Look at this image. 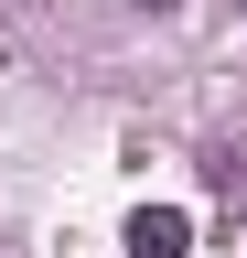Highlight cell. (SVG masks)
Returning a JSON list of instances; mask_svg holds the SVG:
<instances>
[{"instance_id":"obj_1","label":"cell","mask_w":247,"mask_h":258,"mask_svg":"<svg viewBox=\"0 0 247 258\" xmlns=\"http://www.w3.org/2000/svg\"><path fill=\"white\" fill-rule=\"evenodd\" d=\"M118 247L129 258H194V215L183 205H140L129 226H118Z\"/></svg>"},{"instance_id":"obj_2","label":"cell","mask_w":247,"mask_h":258,"mask_svg":"<svg viewBox=\"0 0 247 258\" xmlns=\"http://www.w3.org/2000/svg\"><path fill=\"white\" fill-rule=\"evenodd\" d=\"M140 11H172V0H140Z\"/></svg>"},{"instance_id":"obj_3","label":"cell","mask_w":247,"mask_h":258,"mask_svg":"<svg viewBox=\"0 0 247 258\" xmlns=\"http://www.w3.org/2000/svg\"><path fill=\"white\" fill-rule=\"evenodd\" d=\"M236 11H247V0H236Z\"/></svg>"}]
</instances>
